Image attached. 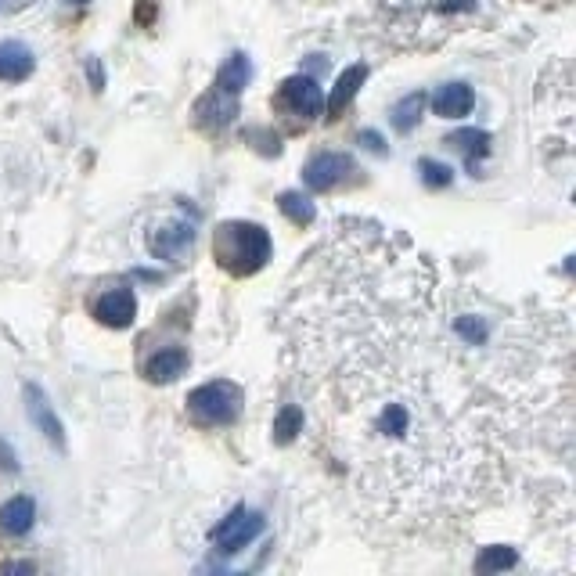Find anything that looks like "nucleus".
Returning <instances> with one entry per match:
<instances>
[{
  "label": "nucleus",
  "mask_w": 576,
  "mask_h": 576,
  "mask_svg": "<svg viewBox=\"0 0 576 576\" xmlns=\"http://www.w3.org/2000/svg\"><path fill=\"white\" fill-rule=\"evenodd\" d=\"M270 252V234L267 227L260 224H249V220H231V224H220L213 234V256L216 263L238 278H249L256 270L267 267Z\"/></svg>",
  "instance_id": "1"
},
{
  "label": "nucleus",
  "mask_w": 576,
  "mask_h": 576,
  "mask_svg": "<svg viewBox=\"0 0 576 576\" xmlns=\"http://www.w3.org/2000/svg\"><path fill=\"white\" fill-rule=\"evenodd\" d=\"M188 411L198 425H231L242 414V389L234 382H206L188 396Z\"/></svg>",
  "instance_id": "2"
},
{
  "label": "nucleus",
  "mask_w": 576,
  "mask_h": 576,
  "mask_svg": "<svg viewBox=\"0 0 576 576\" xmlns=\"http://www.w3.org/2000/svg\"><path fill=\"white\" fill-rule=\"evenodd\" d=\"M260 533H263V515L238 508L231 519H224L220 526H216L213 540H216V548L224 551V555H234V551H242L245 544H252V540L260 537Z\"/></svg>",
  "instance_id": "3"
},
{
  "label": "nucleus",
  "mask_w": 576,
  "mask_h": 576,
  "mask_svg": "<svg viewBox=\"0 0 576 576\" xmlns=\"http://www.w3.org/2000/svg\"><path fill=\"white\" fill-rule=\"evenodd\" d=\"M353 173V159L346 152H321L303 166V180L314 191H332Z\"/></svg>",
  "instance_id": "4"
},
{
  "label": "nucleus",
  "mask_w": 576,
  "mask_h": 576,
  "mask_svg": "<svg viewBox=\"0 0 576 576\" xmlns=\"http://www.w3.org/2000/svg\"><path fill=\"white\" fill-rule=\"evenodd\" d=\"M94 317L108 328H130L137 317V299L130 288H112L94 303Z\"/></svg>",
  "instance_id": "5"
},
{
  "label": "nucleus",
  "mask_w": 576,
  "mask_h": 576,
  "mask_svg": "<svg viewBox=\"0 0 576 576\" xmlns=\"http://www.w3.org/2000/svg\"><path fill=\"white\" fill-rule=\"evenodd\" d=\"M26 411H29V418H33L36 429L47 436V443L58 450H65V429H62V422H58L54 407L47 404V396L40 386H26Z\"/></svg>",
  "instance_id": "6"
},
{
  "label": "nucleus",
  "mask_w": 576,
  "mask_h": 576,
  "mask_svg": "<svg viewBox=\"0 0 576 576\" xmlns=\"http://www.w3.org/2000/svg\"><path fill=\"white\" fill-rule=\"evenodd\" d=\"M281 94H285L288 108L292 112H299V116H321L324 108V98H321V87H317V80H310V76H292V80L281 83Z\"/></svg>",
  "instance_id": "7"
},
{
  "label": "nucleus",
  "mask_w": 576,
  "mask_h": 576,
  "mask_svg": "<svg viewBox=\"0 0 576 576\" xmlns=\"http://www.w3.org/2000/svg\"><path fill=\"white\" fill-rule=\"evenodd\" d=\"M432 112L443 119H461L468 116L472 108H476V90L468 87V83H447V87H440L436 94L429 98Z\"/></svg>",
  "instance_id": "8"
},
{
  "label": "nucleus",
  "mask_w": 576,
  "mask_h": 576,
  "mask_svg": "<svg viewBox=\"0 0 576 576\" xmlns=\"http://www.w3.org/2000/svg\"><path fill=\"white\" fill-rule=\"evenodd\" d=\"M152 252L159 256V260L173 263L180 260V256H188V249L195 245V231H191V224H170V227H159V231H152Z\"/></svg>",
  "instance_id": "9"
},
{
  "label": "nucleus",
  "mask_w": 576,
  "mask_h": 576,
  "mask_svg": "<svg viewBox=\"0 0 576 576\" xmlns=\"http://www.w3.org/2000/svg\"><path fill=\"white\" fill-rule=\"evenodd\" d=\"M33 69H36V58L26 44H18V40H4V44H0V80L22 83Z\"/></svg>",
  "instance_id": "10"
},
{
  "label": "nucleus",
  "mask_w": 576,
  "mask_h": 576,
  "mask_svg": "<svg viewBox=\"0 0 576 576\" xmlns=\"http://www.w3.org/2000/svg\"><path fill=\"white\" fill-rule=\"evenodd\" d=\"M33 515H36V504L29 497H11L4 508H0V530L8 533V537H22L29 533L33 526Z\"/></svg>",
  "instance_id": "11"
},
{
  "label": "nucleus",
  "mask_w": 576,
  "mask_h": 576,
  "mask_svg": "<svg viewBox=\"0 0 576 576\" xmlns=\"http://www.w3.org/2000/svg\"><path fill=\"white\" fill-rule=\"evenodd\" d=\"M184 371H188V353H184V350H162V353H155V357L148 360L144 375L162 386V382H173V378H180Z\"/></svg>",
  "instance_id": "12"
},
{
  "label": "nucleus",
  "mask_w": 576,
  "mask_h": 576,
  "mask_svg": "<svg viewBox=\"0 0 576 576\" xmlns=\"http://www.w3.org/2000/svg\"><path fill=\"white\" fill-rule=\"evenodd\" d=\"M249 76H252V65H249V58L245 54H234V58H227L224 62V69L216 72V90L220 94H238V90L249 83Z\"/></svg>",
  "instance_id": "13"
},
{
  "label": "nucleus",
  "mask_w": 576,
  "mask_h": 576,
  "mask_svg": "<svg viewBox=\"0 0 576 576\" xmlns=\"http://www.w3.org/2000/svg\"><path fill=\"white\" fill-rule=\"evenodd\" d=\"M364 80H368V65H350V69L342 72L339 83H335V90H332V101H328V112L335 116V112H342V108L350 105L353 94H357Z\"/></svg>",
  "instance_id": "14"
},
{
  "label": "nucleus",
  "mask_w": 576,
  "mask_h": 576,
  "mask_svg": "<svg viewBox=\"0 0 576 576\" xmlns=\"http://www.w3.org/2000/svg\"><path fill=\"white\" fill-rule=\"evenodd\" d=\"M454 328H458V335L468 346H486V342H490V321L479 314H461L458 321H454Z\"/></svg>",
  "instance_id": "15"
},
{
  "label": "nucleus",
  "mask_w": 576,
  "mask_h": 576,
  "mask_svg": "<svg viewBox=\"0 0 576 576\" xmlns=\"http://www.w3.org/2000/svg\"><path fill=\"white\" fill-rule=\"evenodd\" d=\"M519 562V551L515 548H486L483 555L476 558V573H501V569H512Z\"/></svg>",
  "instance_id": "16"
},
{
  "label": "nucleus",
  "mask_w": 576,
  "mask_h": 576,
  "mask_svg": "<svg viewBox=\"0 0 576 576\" xmlns=\"http://www.w3.org/2000/svg\"><path fill=\"white\" fill-rule=\"evenodd\" d=\"M299 429H303V411H299L296 404H288L278 411V418H274V440L278 443H288V440H296Z\"/></svg>",
  "instance_id": "17"
},
{
  "label": "nucleus",
  "mask_w": 576,
  "mask_h": 576,
  "mask_svg": "<svg viewBox=\"0 0 576 576\" xmlns=\"http://www.w3.org/2000/svg\"><path fill=\"white\" fill-rule=\"evenodd\" d=\"M450 144H454L458 152H465L472 162L483 159V155L490 152V137H486L483 130H461V134L450 137Z\"/></svg>",
  "instance_id": "18"
},
{
  "label": "nucleus",
  "mask_w": 576,
  "mask_h": 576,
  "mask_svg": "<svg viewBox=\"0 0 576 576\" xmlns=\"http://www.w3.org/2000/svg\"><path fill=\"white\" fill-rule=\"evenodd\" d=\"M278 202H281V213L292 216L296 224H310V220H314V202H306V198L296 195V191H285Z\"/></svg>",
  "instance_id": "19"
},
{
  "label": "nucleus",
  "mask_w": 576,
  "mask_h": 576,
  "mask_svg": "<svg viewBox=\"0 0 576 576\" xmlns=\"http://www.w3.org/2000/svg\"><path fill=\"white\" fill-rule=\"evenodd\" d=\"M418 105H422V94H411V98H407V105L396 108V112H393L396 130H411V126L418 123V116H414V112H418Z\"/></svg>",
  "instance_id": "20"
},
{
  "label": "nucleus",
  "mask_w": 576,
  "mask_h": 576,
  "mask_svg": "<svg viewBox=\"0 0 576 576\" xmlns=\"http://www.w3.org/2000/svg\"><path fill=\"white\" fill-rule=\"evenodd\" d=\"M422 173H425L422 180L429 184V188H447L450 180H454L447 166H440V162H422Z\"/></svg>",
  "instance_id": "21"
},
{
  "label": "nucleus",
  "mask_w": 576,
  "mask_h": 576,
  "mask_svg": "<svg viewBox=\"0 0 576 576\" xmlns=\"http://www.w3.org/2000/svg\"><path fill=\"white\" fill-rule=\"evenodd\" d=\"M0 465L8 468V472H15L18 468V461H15V454H11V447L4 440H0Z\"/></svg>",
  "instance_id": "22"
},
{
  "label": "nucleus",
  "mask_w": 576,
  "mask_h": 576,
  "mask_svg": "<svg viewBox=\"0 0 576 576\" xmlns=\"http://www.w3.org/2000/svg\"><path fill=\"white\" fill-rule=\"evenodd\" d=\"M364 144H368V148H375L378 155H386V144H382V137H378V134H364Z\"/></svg>",
  "instance_id": "23"
},
{
  "label": "nucleus",
  "mask_w": 576,
  "mask_h": 576,
  "mask_svg": "<svg viewBox=\"0 0 576 576\" xmlns=\"http://www.w3.org/2000/svg\"><path fill=\"white\" fill-rule=\"evenodd\" d=\"M72 4H87V0H72Z\"/></svg>",
  "instance_id": "24"
}]
</instances>
